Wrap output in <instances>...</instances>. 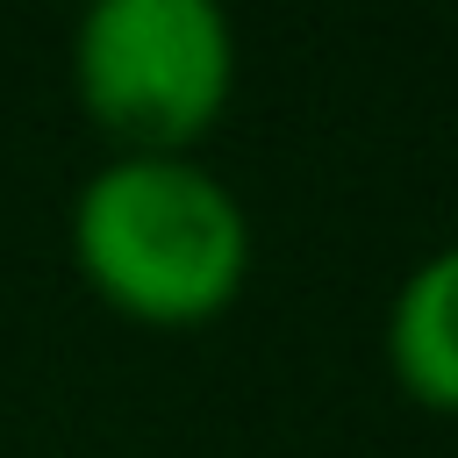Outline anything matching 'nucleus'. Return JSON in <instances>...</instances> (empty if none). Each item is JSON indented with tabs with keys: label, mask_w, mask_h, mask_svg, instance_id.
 Returning <instances> with one entry per match:
<instances>
[{
	"label": "nucleus",
	"mask_w": 458,
	"mask_h": 458,
	"mask_svg": "<svg viewBox=\"0 0 458 458\" xmlns=\"http://www.w3.org/2000/svg\"><path fill=\"white\" fill-rule=\"evenodd\" d=\"M72 265L143 329H200L250 279V215L200 157H107L72 200Z\"/></svg>",
	"instance_id": "f257e3e1"
},
{
	"label": "nucleus",
	"mask_w": 458,
	"mask_h": 458,
	"mask_svg": "<svg viewBox=\"0 0 458 458\" xmlns=\"http://www.w3.org/2000/svg\"><path fill=\"white\" fill-rule=\"evenodd\" d=\"M386 372L415 408L458 415V243L429 250L394 286V301H386Z\"/></svg>",
	"instance_id": "7ed1b4c3"
},
{
	"label": "nucleus",
	"mask_w": 458,
	"mask_h": 458,
	"mask_svg": "<svg viewBox=\"0 0 458 458\" xmlns=\"http://www.w3.org/2000/svg\"><path fill=\"white\" fill-rule=\"evenodd\" d=\"M72 86L122 157H193L236 86V29L208 0H100L72 36Z\"/></svg>",
	"instance_id": "f03ea898"
}]
</instances>
